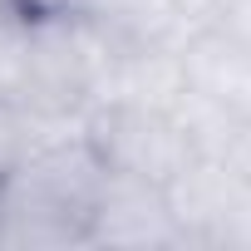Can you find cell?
I'll use <instances>...</instances> for the list:
<instances>
[{
    "label": "cell",
    "mask_w": 251,
    "mask_h": 251,
    "mask_svg": "<svg viewBox=\"0 0 251 251\" xmlns=\"http://www.w3.org/2000/svg\"><path fill=\"white\" fill-rule=\"evenodd\" d=\"M217 30H222V35H231L236 45H246V50H251V0H226V5H222V15H217Z\"/></svg>",
    "instance_id": "cell-9"
},
{
    "label": "cell",
    "mask_w": 251,
    "mask_h": 251,
    "mask_svg": "<svg viewBox=\"0 0 251 251\" xmlns=\"http://www.w3.org/2000/svg\"><path fill=\"white\" fill-rule=\"evenodd\" d=\"M69 10L103 30L113 45H182L187 20L177 0H69Z\"/></svg>",
    "instance_id": "cell-6"
},
{
    "label": "cell",
    "mask_w": 251,
    "mask_h": 251,
    "mask_svg": "<svg viewBox=\"0 0 251 251\" xmlns=\"http://www.w3.org/2000/svg\"><path fill=\"white\" fill-rule=\"evenodd\" d=\"M25 153V128H20V108L0 99V177H5Z\"/></svg>",
    "instance_id": "cell-8"
},
{
    "label": "cell",
    "mask_w": 251,
    "mask_h": 251,
    "mask_svg": "<svg viewBox=\"0 0 251 251\" xmlns=\"http://www.w3.org/2000/svg\"><path fill=\"white\" fill-rule=\"evenodd\" d=\"M89 246H128V251L182 246L177 222L168 212V192L158 182L103 168V182H99V197L89 212Z\"/></svg>",
    "instance_id": "cell-3"
},
{
    "label": "cell",
    "mask_w": 251,
    "mask_h": 251,
    "mask_svg": "<svg viewBox=\"0 0 251 251\" xmlns=\"http://www.w3.org/2000/svg\"><path fill=\"white\" fill-rule=\"evenodd\" d=\"M222 5H226V0H177V10H182V20H187V35H197V30L217 25Z\"/></svg>",
    "instance_id": "cell-11"
},
{
    "label": "cell",
    "mask_w": 251,
    "mask_h": 251,
    "mask_svg": "<svg viewBox=\"0 0 251 251\" xmlns=\"http://www.w3.org/2000/svg\"><path fill=\"white\" fill-rule=\"evenodd\" d=\"M222 163H226L236 177H246V182H251V118H241V123H236V133H231V143H226Z\"/></svg>",
    "instance_id": "cell-10"
},
{
    "label": "cell",
    "mask_w": 251,
    "mask_h": 251,
    "mask_svg": "<svg viewBox=\"0 0 251 251\" xmlns=\"http://www.w3.org/2000/svg\"><path fill=\"white\" fill-rule=\"evenodd\" d=\"M187 89L182 45H113L94 89L89 108H158L173 113Z\"/></svg>",
    "instance_id": "cell-4"
},
{
    "label": "cell",
    "mask_w": 251,
    "mask_h": 251,
    "mask_svg": "<svg viewBox=\"0 0 251 251\" xmlns=\"http://www.w3.org/2000/svg\"><path fill=\"white\" fill-rule=\"evenodd\" d=\"M246 177H236L222 158H192L163 192H168V212L177 222V241L182 246H222V231L236 212V202L246 197Z\"/></svg>",
    "instance_id": "cell-5"
},
{
    "label": "cell",
    "mask_w": 251,
    "mask_h": 251,
    "mask_svg": "<svg viewBox=\"0 0 251 251\" xmlns=\"http://www.w3.org/2000/svg\"><path fill=\"white\" fill-rule=\"evenodd\" d=\"M94 153L108 173L168 187L197 153L173 113L158 108H94Z\"/></svg>",
    "instance_id": "cell-2"
},
{
    "label": "cell",
    "mask_w": 251,
    "mask_h": 251,
    "mask_svg": "<svg viewBox=\"0 0 251 251\" xmlns=\"http://www.w3.org/2000/svg\"><path fill=\"white\" fill-rule=\"evenodd\" d=\"M103 182L94 138L30 148L0 177V246H89V212Z\"/></svg>",
    "instance_id": "cell-1"
},
{
    "label": "cell",
    "mask_w": 251,
    "mask_h": 251,
    "mask_svg": "<svg viewBox=\"0 0 251 251\" xmlns=\"http://www.w3.org/2000/svg\"><path fill=\"white\" fill-rule=\"evenodd\" d=\"M0 99L30 103V10L0 0Z\"/></svg>",
    "instance_id": "cell-7"
}]
</instances>
